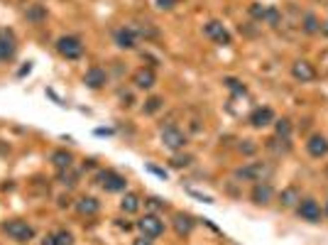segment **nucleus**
<instances>
[{
    "label": "nucleus",
    "instance_id": "nucleus-16",
    "mask_svg": "<svg viewBox=\"0 0 328 245\" xmlns=\"http://www.w3.org/2000/svg\"><path fill=\"white\" fill-rule=\"evenodd\" d=\"M84 84L91 86V89H101L103 84H106V71L103 69H98V66H93L86 71V76H84Z\"/></svg>",
    "mask_w": 328,
    "mask_h": 245
},
{
    "label": "nucleus",
    "instance_id": "nucleus-3",
    "mask_svg": "<svg viewBox=\"0 0 328 245\" xmlns=\"http://www.w3.org/2000/svg\"><path fill=\"white\" fill-rule=\"evenodd\" d=\"M57 49H59L61 57H66V59H79L84 54V44H81L79 37H61L59 42H57Z\"/></svg>",
    "mask_w": 328,
    "mask_h": 245
},
{
    "label": "nucleus",
    "instance_id": "nucleus-1",
    "mask_svg": "<svg viewBox=\"0 0 328 245\" xmlns=\"http://www.w3.org/2000/svg\"><path fill=\"white\" fill-rule=\"evenodd\" d=\"M267 174H269V167L262 164V162H250V164L235 169V177L238 179H245V182H265Z\"/></svg>",
    "mask_w": 328,
    "mask_h": 245
},
{
    "label": "nucleus",
    "instance_id": "nucleus-35",
    "mask_svg": "<svg viewBox=\"0 0 328 245\" xmlns=\"http://www.w3.org/2000/svg\"><path fill=\"white\" fill-rule=\"evenodd\" d=\"M240 150H242V152H247V154H252V152H255V145H250V142H247V145H240Z\"/></svg>",
    "mask_w": 328,
    "mask_h": 245
},
{
    "label": "nucleus",
    "instance_id": "nucleus-22",
    "mask_svg": "<svg viewBox=\"0 0 328 245\" xmlns=\"http://www.w3.org/2000/svg\"><path fill=\"white\" fill-rule=\"evenodd\" d=\"M274 132H277V137H284V140H289V135H292V122L287 121V118L277 121V122H274Z\"/></svg>",
    "mask_w": 328,
    "mask_h": 245
},
{
    "label": "nucleus",
    "instance_id": "nucleus-13",
    "mask_svg": "<svg viewBox=\"0 0 328 245\" xmlns=\"http://www.w3.org/2000/svg\"><path fill=\"white\" fill-rule=\"evenodd\" d=\"M132 81H135V86L137 89H152L154 84H157V76H154V71L152 69H137L135 71V76H132Z\"/></svg>",
    "mask_w": 328,
    "mask_h": 245
},
{
    "label": "nucleus",
    "instance_id": "nucleus-20",
    "mask_svg": "<svg viewBox=\"0 0 328 245\" xmlns=\"http://www.w3.org/2000/svg\"><path fill=\"white\" fill-rule=\"evenodd\" d=\"M120 209H122L125 214H135V211L140 209V199H137V194H125L122 201H120Z\"/></svg>",
    "mask_w": 328,
    "mask_h": 245
},
{
    "label": "nucleus",
    "instance_id": "nucleus-28",
    "mask_svg": "<svg viewBox=\"0 0 328 245\" xmlns=\"http://www.w3.org/2000/svg\"><path fill=\"white\" fill-rule=\"evenodd\" d=\"M189 164H191V157H189V154H184V157L177 154V157L172 159V167H177V169H181V167H189Z\"/></svg>",
    "mask_w": 328,
    "mask_h": 245
},
{
    "label": "nucleus",
    "instance_id": "nucleus-19",
    "mask_svg": "<svg viewBox=\"0 0 328 245\" xmlns=\"http://www.w3.org/2000/svg\"><path fill=\"white\" fill-rule=\"evenodd\" d=\"M52 162H54V167H59V169H71L74 157H71V152H66V150H57V152L52 154Z\"/></svg>",
    "mask_w": 328,
    "mask_h": 245
},
{
    "label": "nucleus",
    "instance_id": "nucleus-38",
    "mask_svg": "<svg viewBox=\"0 0 328 245\" xmlns=\"http://www.w3.org/2000/svg\"><path fill=\"white\" fill-rule=\"evenodd\" d=\"M321 32H324V34L328 37V22H326V25H321Z\"/></svg>",
    "mask_w": 328,
    "mask_h": 245
},
{
    "label": "nucleus",
    "instance_id": "nucleus-6",
    "mask_svg": "<svg viewBox=\"0 0 328 245\" xmlns=\"http://www.w3.org/2000/svg\"><path fill=\"white\" fill-rule=\"evenodd\" d=\"M137 228H140L142 236H147V238H159V236L164 233V223H162L154 214L140 218V221H137Z\"/></svg>",
    "mask_w": 328,
    "mask_h": 245
},
{
    "label": "nucleus",
    "instance_id": "nucleus-14",
    "mask_svg": "<svg viewBox=\"0 0 328 245\" xmlns=\"http://www.w3.org/2000/svg\"><path fill=\"white\" fill-rule=\"evenodd\" d=\"M115 44L122 47V49H135V44H137V34L132 27H122V30L115 32Z\"/></svg>",
    "mask_w": 328,
    "mask_h": 245
},
{
    "label": "nucleus",
    "instance_id": "nucleus-8",
    "mask_svg": "<svg viewBox=\"0 0 328 245\" xmlns=\"http://www.w3.org/2000/svg\"><path fill=\"white\" fill-rule=\"evenodd\" d=\"M299 216H301L304 221H309V223H319L321 216H324V211H321V206H319L314 199H304V201L299 204Z\"/></svg>",
    "mask_w": 328,
    "mask_h": 245
},
{
    "label": "nucleus",
    "instance_id": "nucleus-12",
    "mask_svg": "<svg viewBox=\"0 0 328 245\" xmlns=\"http://www.w3.org/2000/svg\"><path fill=\"white\" fill-rule=\"evenodd\" d=\"M306 150L311 157H326L328 154V140L324 135H311L306 142Z\"/></svg>",
    "mask_w": 328,
    "mask_h": 245
},
{
    "label": "nucleus",
    "instance_id": "nucleus-31",
    "mask_svg": "<svg viewBox=\"0 0 328 245\" xmlns=\"http://www.w3.org/2000/svg\"><path fill=\"white\" fill-rule=\"evenodd\" d=\"M61 184L74 186V184H76V174H74V172H64V174H61Z\"/></svg>",
    "mask_w": 328,
    "mask_h": 245
},
{
    "label": "nucleus",
    "instance_id": "nucleus-30",
    "mask_svg": "<svg viewBox=\"0 0 328 245\" xmlns=\"http://www.w3.org/2000/svg\"><path fill=\"white\" fill-rule=\"evenodd\" d=\"M145 204H147L152 211H159V209H164V201H159V199H154V196H152V199H147Z\"/></svg>",
    "mask_w": 328,
    "mask_h": 245
},
{
    "label": "nucleus",
    "instance_id": "nucleus-18",
    "mask_svg": "<svg viewBox=\"0 0 328 245\" xmlns=\"http://www.w3.org/2000/svg\"><path fill=\"white\" fill-rule=\"evenodd\" d=\"M174 228H177V233H179V236H189V233H191V228H194L191 216L177 214V216H174Z\"/></svg>",
    "mask_w": 328,
    "mask_h": 245
},
{
    "label": "nucleus",
    "instance_id": "nucleus-27",
    "mask_svg": "<svg viewBox=\"0 0 328 245\" xmlns=\"http://www.w3.org/2000/svg\"><path fill=\"white\" fill-rule=\"evenodd\" d=\"M27 17H30V20H34V22H39V20H44V17H47V12H44V7L34 5V7H30V10H27Z\"/></svg>",
    "mask_w": 328,
    "mask_h": 245
},
{
    "label": "nucleus",
    "instance_id": "nucleus-15",
    "mask_svg": "<svg viewBox=\"0 0 328 245\" xmlns=\"http://www.w3.org/2000/svg\"><path fill=\"white\" fill-rule=\"evenodd\" d=\"M250 122L255 125V127H265V125H269V122H274V111L272 108H255L252 111V116H250Z\"/></svg>",
    "mask_w": 328,
    "mask_h": 245
},
{
    "label": "nucleus",
    "instance_id": "nucleus-2",
    "mask_svg": "<svg viewBox=\"0 0 328 245\" xmlns=\"http://www.w3.org/2000/svg\"><path fill=\"white\" fill-rule=\"evenodd\" d=\"M5 233L12 241H17V243H27V241H32V236H34V228H32L27 221H10V223H5Z\"/></svg>",
    "mask_w": 328,
    "mask_h": 245
},
{
    "label": "nucleus",
    "instance_id": "nucleus-10",
    "mask_svg": "<svg viewBox=\"0 0 328 245\" xmlns=\"http://www.w3.org/2000/svg\"><path fill=\"white\" fill-rule=\"evenodd\" d=\"M15 57V37L10 30H0V61Z\"/></svg>",
    "mask_w": 328,
    "mask_h": 245
},
{
    "label": "nucleus",
    "instance_id": "nucleus-37",
    "mask_svg": "<svg viewBox=\"0 0 328 245\" xmlns=\"http://www.w3.org/2000/svg\"><path fill=\"white\" fill-rule=\"evenodd\" d=\"M42 245H57V243H54V236H47V238H44V243H42Z\"/></svg>",
    "mask_w": 328,
    "mask_h": 245
},
{
    "label": "nucleus",
    "instance_id": "nucleus-23",
    "mask_svg": "<svg viewBox=\"0 0 328 245\" xmlns=\"http://www.w3.org/2000/svg\"><path fill=\"white\" fill-rule=\"evenodd\" d=\"M304 30L309 32V34H314V32L321 30V25H319L316 15H306V17H304Z\"/></svg>",
    "mask_w": 328,
    "mask_h": 245
},
{
    "label": "nucleus",
    "instance_id": "nucleus-24",
    "mask_svg": "<svg viewBox=\"0 0 328 245\" xmlns=\"http://www.w3.org/2000/svg\"><path fill=\"white\" fill-rule=\"evenodd\" d=\"M262 22H267V25H279V10H277V7H265Z\"/></svg>",
    "mask_w": 328,
    "mask_h": 245
},
{
    "label": "nucleus",
    "instance_id": "nucleus-7",
    "mask_svg": "<svg viewBox=\"0 0 328 245\" xmlns=\"http://www.w3.org/2000/svg\"><path fill=\"white\" fill-rule=\"evenodd\" d=\"M204 32H206V37L209 39H213L216 44H230L233 42V37H230V32L225 30L220 22H216V20H211V22H206V27H204Z\"/></svg>",
    "mask_w": 328,
    "mask_h": 245
},
{
    "label": "nucleus",
    "instance_id": "nucleus-36",
    "mask_svg": "<svg viewBox=\"0 0 328 245\" xmlns=\"http://www.w3.org/2000/svg\"><path fill=\"white\" fill-rule=\"evenodd\" d=\"M149 169H152L157 177H167V172H164V169H157V167H149Z\"/></svg>",
    "mask_w": 328,
    "mask_h": 245
},
{
    "label": "nucleus",
    "instance_id": "nucleus-21",
    "mask_svg": "<svg viewBox=\"0 0 328 245\" xmlns=\"http://www.w3.org/2000/svg\"><path fill=\"white\" fill-rule=\"evenodd\" d=\"M279 199H282V206H294L297 201H301V196H299V189H297V186H289V189H284Z\"/></svg>",
    "mask_w": 328,
    "mask_h": 245
},
{
    "label": "nucleus",
    "instance_id": "nucleus-11",
    "mask_svg": "<svg viewBox=\"0 0 328 245\" xmlns=\"http://www.w3.org/2000/svg\"><path fill=\"white\" fill-rule=\"evenodd\" d=\"M272 184L269 182H257L255 186H252V201L257 204V206H265V204H269L272 201Z\"/></svg>",
    "mask_w": 328,
    "mask_h": 245
},
{
    "label": "nucleus",
    "instance_id": "nucleus-29",
    "mask_svg": "<svg viewBox=\"0 0 328 245\" xmlns=\"http://www.w3.org/2000/svg\"><path fill=\"white\" fill-rule=\"evenodd\" d=\"M250 15H252L255 20H262V17H265V7H262L260 2H255V5L250 7Z\"/></svg>",
    "mask_w": 328,
    "mask_h": 245
},
{
    "label": "nucleus",
    "instance_id": "nucleus-4",
    "mask_svg": "<svg viewBox=\"0 0 328 245\" xmlns=\"http://www.w3.org/2000/svg\"><path fill=\"white\" fill-rule=\"evenodd\" d=\"M162 142L169 150H181L186 145V135H184V130H179L177 125H167V127H162Z\"/></svg>",
    "mask_w": 328,
    "mask_h": 245
},
{
    "label": "nucleus",
    "instance_id": "nucleus-26",
    "mask_svg": "<svg viewBox=\"0 0 328 245\" xmlns=\"http://www.w3.org/2000/svg\"><path fill=\"white\" fill-rule=\"evenodd\" d=\"M54 243L57 245H71L74 243V236H71L69 231H59V233H54Z\"/></svg>",
    "mask_w": 328,
    "mask_h": 245
},
{
    "label": "nucleus",
    "instance_id": "nucleus-33",
    "mask_svg": "<svg viewBox=\"0 0 328 245\" xmlns=\"http://www.w3.org/2000/svg\"><path fill=\"white\" fill-rule=\"evenodd\" d=\"M157 5H159L162 10H172V7L177 5V0H157Z\"/></svg>",
    "mask_w": 328,
    "mask_h": 245
},
{
    "label": "nucleus",
    "instance_id": "nucleus-9",
    "mask_svg": "<svg viewBox=\"0 0 328 245\" xmlns=\"http://www.w3.org/2000/svg\"><path fill=\"white\" fill-rule=\"evenodd\" d=\"M292 74H294L297 81H314V79H316V69L304 59H299L292 64Z\"/></svg>",
    "mask_w": 328,
    "mask_h": 245
},
{
    "label": "nucleus",
    "instance_id": "nucleus-40",
    "mask_svg": "<svg viewBox=\"0 0 328 245\" xmlns=\"http://www.w3.org/2000/svg\"><path fill=\"white\" fill-rule=\"evenodd\" d=\"M326 174H328V169H326Z\"/></svg>",
    "mask_w": 328,
    "mask_h": 245
},
{
    "label": "nucleus",
    "instance_id": "nucleus-32",
    "mask_svg": "<svg viewBox=\"0 0 328 245\" xmlns=\"http://www.w3.org/2000/svg\"><path fill=\"white\" fill-rule=\"evenodd\" d=\"M225 84H228V86H230L233 91H240V93H245V86H240V84H238V81H235V79H225Z\"/></svg>",
    "mask_w": 328,
    "mask_h": 245
},
{
    "label": "nucleus",
    "instance_id": "nucleus-17",
    "mask_svg": "<svg viewBox=\"0 0 328 245\" xmlns=\"http://www.w3.org/2000/svg\"><path fill=\"white\" fill-rule=\"evenodd\" d=\"M76 209H79V214L81 216H93V214H98L101 204H98L93 196H84V199L76 201Z\"/></svg>",
    "mask_w": 328,
    "mask_h": 245
},
{
    "label": "nucleus",
    "instance_id": "nucleus-25",
    "mask_svg": "<svg viewBox=\"0 0 328 245\" xmlns=\"http://www.w3.org/2000/svg\"><path fill=\"white\" fill-rule=\"evenodd\" d=\"M159 108H162V98L152 96V98H147V101H145V113H149V116H152V113H157Z\"/></svg>",
    "mask_w": 328,
    "mask_h": 245
},
{
    "label": "nucleus",
    "instance_id": "nucleus-5",
    "mask_svg": "<svg viewBox=\"0 0 328 245\" xmlns=\"http://www.w3.org/2000/svg\"><path fill=\"white\" fill-rule=\"evenodd\" d=\"M98 182H101V186H103L106 191H125V186H127L125 177L118 174V172H113V169L101 172V174H98Z\"/></svg>",
    "mask_w": 328,
    "mask_h": 245
},
{
    "label": "nucleus",
    "instance_id": "nucleus-39",
    "mask_svg": "<svg viewBox=\"0 0 328 245\" xmlns=\"http://www.w3.org/2000/svg\"><path fill=\"white\" fill-rule=\"evenodd\" d=\"M326 214H328V206H326Z\"/></svg>",
    "mask_w": 328,
    "mask_h": 245
},
{
    "label": "nucleus",
    "instance_id": "nucleus-34",
    "mask_svg": "<svg viewBox=\"0 0 328 245\" xmlns=\"http://www.w3.org/2000/svg\"><path fill=\"white\" fill-rule=\"evenodd\" d=\"M132 245H152V238H147V236H142V238H137Z\"/></svg>",
    "mask_w": 328,
    "mask_h": 245
}]
</instances>
